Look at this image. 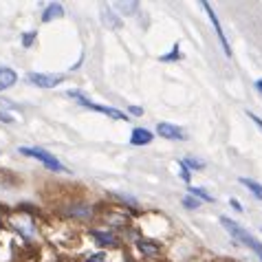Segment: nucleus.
Returning a JSON list of instances; mask_svg holds the SVG:
<instances>
[{"mask_svg": "<svg viewBox=\"0 0 262 262\" xmlns=\"http://www.w3.org/2000/svg\"><path fill=\"white\" fill-rule=\"evenodd\" d=\"M221 223H223L225 231H229V234L234 236L236 240H240V243H243L245 247H249V249H251V251L256 253V256L262 260V245H260L258 240L249 234V231L243 229L238 223H234V221H231V218H227V216H221Z\"/></svg>", "mask_w": 262, "mask_h": 262, "instance_id": "nucleus-1", "label": "nucleus"}, {"mask_svg": "<svg viewBox=\"0 0 262 262\" xmlns=\"http://www.w3.org/2000/svg\"><path fill=\"white\" fill-rule=\"evenodd\" d=\"M67 95L71 99H75L79 106H84V108H91V111H97V113H104L108 115V117H113V119H117V121H128V117L123 115L121 111H117V108H111V106H99V104H93V101L89 97H84L79 91H69Z\"/></svg>", "mask_w": 262, "mask_h": 262, "instance_id": "nucleus-2", "label": "nucleus"}, {"mask_svg": "<svg viewBox=\"0 0 262 262\" xmlns=\"http://www.w3.org/2000/svg\"><path fill=\"white\" fill-rule=\"evenodd\" d=\"M20 155H27V157L38 159V161H42V163L49 167V170H53V172H62L64 170V165L57 161V159L51 155V152H47L45 148H20Z\"/></svg>", "mask_w": 262, "mask_h": 262, "instance_id": "nucleus-3", "label": "nucleus"}, {"mask_svg": "<svg viewBox=\"0 0 262 262\" xmlns=\"http://www.w3.org/2000/svg\"><path fill=\"white\" fill-rule=\"evenodd\" d=\"M27 82L40 89H55L60 82H64V75H47V73H29Z\"/></svg>", "mask_w": 262, "mask_h": 262, "instance_id": "nucleus-4", "label": "nucleus"}, {"mask_svg": "<svg viewBox=\"0 0 262 262\" xmlns=\"http://www.w3.org/2000/svg\"><path fill=\"white\" fill-rule=\"evenodd\" d=\"M203 7H205V11L209 13V20H212V25H214V31L218 35V40H221V45H223V51H225V55H231V49H229V42L227 38H225V33H223V27H221V20H218V16L214 13L212 9V5L209 3H203Z\"/></svg>", "mask_w": 262, "mask_h": 262, "instance_id": "nucleus-5", "label": "nucleus"}, {"mask_svg": "<svg viewBox=\"0 0 262 262\" xmlns=\"http://www.w3.org/2000/svg\"><path fill=\"white\" fill-rule=\"evenodd\" d=\"M157 133L161 135V137H165V139H181V141L187 139L185 133H183V130H181L179 126H172V123H165V121L157 126Z\"/></svg>", "mask_w": 262, "mask_h": 262, "instance_id": "nucleus-6", "label": "nucleus"}, {"mask_svg": "<svg viewBox=\"0 0 262 262\" xmlns=\"http://www.w3.org/2000/svg\"><path fill=\"white\" fill-rule=\"evenodd\" d=\"M152 139H155V137H152V133L145 128H135L133 135H130V143L133 145H148Z\"/></svg>", "mask_w": 262, "mask_h": 262, "instance_id": "nucleus-7", "label": "nucleus"}, {"mask_svg": "<svg viewBox=\"0 0 262 262\" xmlns=\"http://www.w3.org/2000/svg\"><path fill=\"white\" fill-rule=\"evenodd\" d=\"M16 82H18L16 71H11V69H7V67H0V91L11 89Z\"/></svg>", "mask_w": 262, "mask_h": 262, "instance_id": "nucleus-8", "label": "nucleus"}, {"mask_svg": "<svg viewBox=\"0 0 262 262\" xmlns=\"http://www.w3.org/2000/svg\"><path fill=\"white\" fill-rule=\"evenodd\" d=\"M62 16H64V7L57 5V3H53V5L47 7L45 13H42V23H51L53 18H62Z\"/></svg>", "mask_w": 262, "mask_h": 262, "instance_id": "nucleus-9", "label": "nucleus"}, {"mask_svg": "<svg viewBox=\"0 0 262 262\" xmlns=\"http://www.w3.org/2000/svg\"><path fill=\"white\" fill-rule=\"evenodd\" d=\"M137 247H139V251L143 253V256H148V258H155V256H159V245H155V243H150V240H139L137 243Z\"/></svg>", "mask_w": 262, "mask_h": 262, "instance_id": "nucleus-10", "label": "nucleus"}, {"mask_svg": "<svg viewBox=\"0 0 262 262\" xmlns=\"http://www.w3.org/2000/svg\"><path fill=\"white\" fill-rule=\"evenodd\" d=\"M91 236L95 238L99 245H106V247H108V245H115V243H117V238H115V236L111 234V231H99V229H93V231H91Z\"/></svg>", "mask_w": 262, "mask_h": 262, "instance_id": "nucleus-11", "label": "nucleus"}, {"mask_svg": "<svg viewBox=\"0 0 262 262\" xmlns=\"http://www.w3.org/2000/svg\"><path fill=\"white\" fill-rule=\"evenodd\" d=\"M101 20H104V25H108L111 29H119L121 27V20L117 18V13H115L113 9H104V13H101Z\"/></svg>", "mask_w": 262, "mask_h": 262, "instance_id": "nucleus-12", "label": "nucleus"}, {"mask_svg": "<svg viewBox=\"0 0 262 262\" xmlns=\"http://www.w3.org/2000/svg\"><path fill=\"white\" fill-rule=\"evenodd\" d=\"M190 196H194L196 201H207V203L214 201V196L207 194L205 190H203V187H190Z\"/></svg>", "mask_w": 262, "mask_h": 262, "instance_id": "nucleus-13", "label": "nucleus"}, {"mask_svg": "<svg viewBox=\"0 0 262 262\" xmlns=\"http://www.w3.org/2000/svg\"><path fill=\"white\" fill-rule=\"evenodd\" d=\"M183 165L187 167V170H201V167H205V161H201V159H194V157H187V159H183Z\"/></svg>", "mask_w": 262, "mask_h": 262, "instance_id": "nucleus-14", "label": "nucleus"}, {"mask_svg": "<svg viewBox=\"0 0 262 262\" xmlns=\"http://www.w3.org/2000/svg\"><path fill=\"white\" fill-rule=\"evenodd\" d=\"M181 57H183V53L179 51V45H174L170 53H167V55H161V60H163V62H174V60H181Z\"/></svg>", "mask_w": 262, "mask_h": 262, "instance_id": "nucleus-15", "label": "nucleus"}, {"mask_svg": "<svg viewBox=\"0 0 262 262\" xmlns=\"http://www.w3.org/2000/svg\"><path fill=\"white\" fill-rule=\"evenodd\" d=\"M71 214L73 216H79V218H86V216H91V207L89 205H75L71 209Z\"/></svg>", "mask_w": 262, "mask_h": 262, "instance_id": "nucleus-16", "label": "nucleus"}, {"mask_svg": "<svg viewBox=\"0 0 262 262\" xmlns=\"http://www.w3.org/2000/svg\"><path fill=\"white\" fill-rule=\"evenodd\" d=\"M183 205H185L187 209H199V207H201V201H196L194 196H185V199H183Z\"/></svg>", "mask_w": 262, "mask_h": 262, "instance_id": "nucleus-17", "label": "nucleus"}, {"mask_svg": "<svg viewBox=\"0 0 262 262\" xmlns=\"http://www.w3.org/2000/svg\"><path fill=\"white\" fill-rule=\"evenodd\" d=\"M179 170H181V179H183L185 183H190V181H192V172H190V170H187V167L183 165V161L179 163Z\"/></svg>", "mask_w": 262, "mask_h": 262, "instance_id": "nucleus-18", "label": "nucleus"}, {"mask_svg": "<svg viewBox=\"0 0 262 262\" xmlns=\"http://www.w3.org/2000/svg\"><path fill=\"white\" fill-rule=\"evenodd\" d=\"M35 38H38V31L25 33V35H23V45H25V47L29 49V47H31V45H33V40H35Z\"/></svg>", "mask_w": 262, "mask_h": 262, "instance_id": "nucleus-19", "label": "nucleus"}, {"mask_svg": "<svg viewBox=\"0 0 262 262\" xmlns=\"http://www.w3.org/2000/svg\"><path fill=\"white\" fill-rule=\"evenodd\" d=\"M117 7H119V9H123V11H137V9H139V5H137V3H117Z\"/></svg>", "mask_w": 262, "mask_h": 262, "instance_id": "nucleus-20", "label": "nucleus"}, {"mask_svg": "<svg viewBox=\"0 0 262 262\" xmlns=\"http://www.w3.org/2000/svg\"><path fill=\"white\" fill-rule=\"evenodd\" d=\"M247 117H249V119H251V121L256 123V126H258V128L262 130V119L258 117V115H253V113H249V111H247Z\"/></svg>", "mask_w": 262, "mask_h": 262, "instance_id": "nucleus-21", "label": "nucleus"}, {"mask_svg": "<svg viewBox=\"0 0 262 262\" xmlns=\"http://www.w3.org/2000/svg\"><path fill=\"white\" fill-rule=\"evenodd\" d=\"M84 262H106V258L101 256V253H95V256H89V258H86Z\"/></svg>", "mask_w": 262, "mask_h": 262, "instance_id": "nucleus-22", "label": "nucleus"}, {"mask_svg": "<svg viewBox=\"0 0 262 262\" xmlns=\"http://www.w3.org/2000/svg\"><path fill=\"white\" fill-rule=\"evenodd\" d=\"M229 205H231V207H234V209H236V212H243V205H240V203H238L236 199H231V201H229Z\"/></svg>", "mask_w": 262, "mask_h": 262, "instance_id": "nucleus-23", "label": "nucleus"}, {"mask_svg": "<svg viewBox=\"0 0 262 262\" xmlns=\"http://www.w3.org/2000/svg\"><path fill=\"white\" fill-rule=\"evenodd\" d=\"M0 119H3L5 123H13V119H11V115H7V113H0Z\"/></svg>", "mask_w": 262, "mask_h": 262, "instance_id": "nucleus-24", "label": "nucleus"}, {"mask_svg": "<svg viewBox=\"0 0 262 262\" xmlns=\"http://www.w3.org/2000/svg\"><path fill=\"white\" fill-rule=\"evenodd\" d=\"M130 113H133V115H143V108H139V106H130Z\"/></svg>", "mask_w": 262, "mask_h": 262, "instance_id": "nucleus-25", "label": "nucleus"}, {"mask_svg": "<svg viewBox=\"0 0 262 262\" xmlns=\"http://www.w3.org/2000/svg\"><path fill=\"white\" fill-rule=\"evenodd\" d=\"M256 89H258V93H260V95H262V77L258 79V82H256Z\"/></svg>", "mask_w": 262, "mask_h": 262, "instance_id": "nucleus-26", "label": "nucleus"}, {"mask_svg": "<svg viewBox=\"0 0 262 262\" xmlns=\"http://www.w3.org/2000/svg\"><path fill=\"white\" fill-rule=\"evenodd\" d=\"M260 199H262V192H260Z\"/></svg>", "mask_w": 262, "mask_h": 262, "instance_id": "nucleus-27", "label": "nucleus"}]
</instances>
